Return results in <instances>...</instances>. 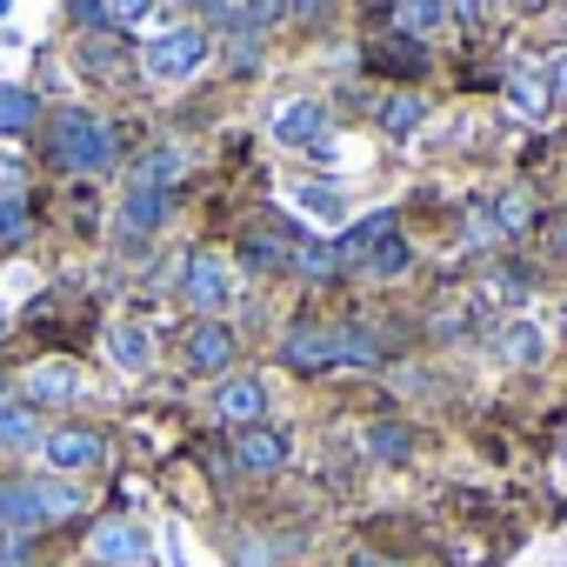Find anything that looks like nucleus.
Instances as JSON below:
<instances>
[{"label": "nucleus", "instance_id": "f257e3e1", "mask_svg": "<svg viewBox=\"0 0 567 567\" xmlns=\"http://www.w3.org/2000/svg\"><path fill=\"white\" fill-rule=\"evenodd\" d=\"M48 161L68 167V174H107V167H121V134L94 107H54V121H48Z\"/></svg>", "mask_w": 567, "mask_h": 567}, {"label": "nucleus", "instance_id": "f03ea898", "mask_svg": "<svg viewBox=\"0 0 567 567\" xmlns=\"http://www.w3.org/2000/svg\"><path fill=\"white\" fill-rule=\"evenodd\" d=\"M214 61V34L200 28V21H187V28H161L147 48H141V74L154 81V87H174V81H194L200 68Z\"/></svg>", "mask_w": 567, "mask_h": 567}, {"label": "nucleus", "instance_id": "7ed1b4c3", "mask_svg": "<svg viewBox=\"0 0 567 567\" xmlns=\"http://www.w3.org/2000/svg\"><path fill=\"white\" fill-rule=\"evenodd\" d=\"M181 301H187L194 315H220V308L234 301V260L214 254V247H194V254L181 260Z\"/></svg>", "mask_w": 567, "mask_h": 567}, {"label": "nucleus", "instance_id": "20e7f679", "mask_svg": "<svg viewBox=\"0 0 567 567\" xmlns=\"http://www.w3.org/2000/svg\"><path fill=\"white\" fill-rule=\"evenodd\" d=\"M328 134H334V114L315 94H295V101H274L267 107V141H280V147H315L321 154Z\"/></svg>", "mask_w": 567, "mask_h": 567}, {"label": "nucleus", "instance_id": "39448f33", "mask_svg": "<svg viewBox=\"0 0 567 567\" xmlns=\"http://www.w3.org/2000/svg\"><path fill=\"white\" fill-rule=\"evenodd\" d=\"M234 354H240V341H234V328L220 321V315H200L194 328H187V341H181V368L187 374H200V381H227L234 374Z\"/></svg>", "mask_w": 567, "mask_h": 567}, {"label": "nucleus", "instance_id": "423d86ee", "mask_svg": "<svg viewBox=\"0 0 567 567\" xmlns=\"http://www.w3.org/2000/svg\"><path fill=\"white\" fill-rule=\"evenodd\" d=\"M41 461H48V474H94V467H107V434L101 427H81V421L48 427Z\"/></svg>", "mask_w": 567, "mask_h": 567}, {"label": "nucleus", "instance_id": "0eeeda50", "mask_svg": "<svg viewBox=\"0 0 567 567\" xmlns=\"http://www.w3.org/2000/svg\"><path fill=\"white\" fill-rule=\"evenodd\" d=\"M87 560L94 567H154V534L134 520H94L87 527Z\"/></svg>", "mask_w": 567, "mask_h": 567}, {"label": "nucleus", "instance_id": "6e6552de", "mask_svg": "<svg viewBox=\"0 0 567 567\" xmlns=\"http://www.w3.org/2000/svg\"><path fill=\"white\" fill-rule=\"evenodd\" d=\"M74 68L87 74V81H107V87H127L134 81V48H127V34H114V28H101V34H81L74 41Z\"/></svg>", "mask_w": 567, "mask_h": 567}, {"label": "nucleus", "instance_id": "1a4fd4ad", "mask_svg": "<svg viewBox=\"0 0 567 567\" xmlns=\"http://www.w3.org/2000/svg\"><path fill=\"white\" fill-rule=\"evenodd\" d=\"M280 361H288L295 374H334V368H341V334H334V321H295L288 341H280Z\"/></svg>", "mask_w": 567, "mask_h": 567}, {"label": "nucleus", "instance_id": "9d476101", "mask_svg": "<svg viewBox=\"0 0 567 567\" xmlns=\"http://www.w3.org/2000/svg\"><path fill=\"white\" fill-rule=\"evenodd\" d=\"M288 454H295V441H288V427H274V421H254V427L234 434V467L254 474V481H274L280 467H288Z\"/></svg>", "mask_w": 567, "mask_h": 567}, {"label": "nucleus", "instance_id": "9b49d317", "mask_svg": "<svg viewBox=\"0 0 567 567\" xmlns=\"http://www.w3.org/2000/svg\"><path fill=\"white\" fill-rule=\"evenodd\" d=\"M214 421H220L227 434L267 421V381H260V374H227V381L214 388Z\"/></svg>", "mask_w": 567, "mask_h": 567}, {"label": "nucleus", "instance_id": "f8f14e48", "mask_svg": "<svg viewBox=\"0 0 567 567\" xmlns=\"http://www.w3.org/2000/svg\"><path fill=\"white\" fill-rule=\"evenodd\" d=\"M41 441H48V421L34 401H21V394L0 401V454H41Z\"/></svg>", "mask_w": 567, "mask_h": 567}, {"label": "nucleus", "instance_id": "ddd939ff", "mask_svg": "<svg viewBox=\"0 0 567 567\" xmlns=\"http://www.w3.org/2000/svg\"><path fill=\"white\" fill-rule=\"evenodd\" d=\"M427 61H434V54H427L421 41H408V34H374V41H368V68H374V74L421 81V74H427Z\"/></svg>", "mask_w": 567, "mask_h": 567}, {"label": "nucleus", "instance_id": "4468645a", "mask_svg": "<svg viewBox=\"0 0 567 567\" xmlns=\"http://www.w3.org/2000/svg\"><path fill=\"white\" fill-rule=\"evenodd\" d=\"M174 220V194H161V187H127L121 194V234L127 240H147V234H161Z\"/></svg>", "mask_w": 567, "mask_h": 567}, {"label": "nucleus", "instance_id": "2eb2a0df", "mask_svg": "<svg viewBox=\"0 0 567 567\" xmlns=\"http://www.w3.org/2000/svg\"><path fill=\"white\" fill-rule=\"evenodd\" d=\"M388 234H401V214H394V207H374V214H361V220L334 240V260H341V267H368V254H374Z\"/></svg>", "mask_w": 567, "mask_h": 567}, {"label": "nucleus", "instance_id": "dca6fc26", "mask_svg": "<svg viewBox=\"0 0 567 567\" xmlns=\"http://www.w3.org/2000/svg\"><path fill=\"white\" fill-rule=\"evenodd\" d=\"M540 354H547V334H540L534 315H507V321L494 328V361H501V368H534Z\"/></svg>", "mask_w": 567, "mask_h": 567}, {"label": "nucleus", "instance_id": "f3484780", "mask_svg": "<svg viewBox=\"0 0 567 567\" xmlns=\"http://www.w3.org/2000/svg\"><path fill=\"white\" fill-rule=\"evenodd\" d=\"M74 394H81V368L74 361H34L21 374V401H34V408H61Z\"/></svg>", "mask_w": 567, "mask_h": 567}, {"label": "nucleus", "instance_id": "a211bd4d", "mask_svg": "<svg viewBox=\"0 0 567 567\" xmlns=\"http://www.w3.org/2000/svg\"><path fill=\"white\" fill-rule=\"evenodd\" d=\"M28 487H34L41 527H61V520H81V514H87V494H81L74 481H61V474H28Z\"/></svg>", "mask_w": 567, "mask_h": 567}, {"label": "nucleus", "instance_id": "6ab92c4d", "mask_svg": "<svg viewBox=\"0 0 567 567\" xmlns=\"http://www.w3.org/2000/svg\"><path fill=\"white\" fill-rule=\"evenodd\" d=\"M295 247H301V234H267V227H254L234 260L247 274H280V267H295Z\"/></svg>", "mask_w": 567, "mask_h": 567}, {"label": "nucleus", "instance_id": "aec40b11", "mask_svg": "<svg viewBox=\"0 0 567 567\" xmlns=\"http://www.w3.org/2000/svg\"><path fill=\"white\" fill-rule=\"evenodd\" d=\"M0 534H41V507H34V487L28 474H0Z\"/></svg>", "mask_w": 567, "mask_h": 567}, {"label": "nucleus", "instance_id": "412c9836", "mask_svg": "<svg viewBox=\"0 0 567 567\" xmlns=\"http://www.w3.org/2000/svg\"><path fill=\"white\" fill-rule=\"evenodd\" d=\"M447 21H454L447 0H394V34H408V41H421V48H427Z\"/></svg>", "mask_w": 567, "mask_h": 567}, {"label": "nucleus", "instance_id": "4be33fe9", "mask_svg": "<svg viewBox=\"0 0 567 567\" xmlns=\"http://www.w3.org/2000/svg\"><path fill=\"white\" fill-rule=\"evenodd\" d=\"M107 361H114L121 374H147V368H154V341H147V328L114 321V328H107Z\"/></svg>", "mask_w": 567, "mask_h": 567}, {"label": "nucleus", "instance_id": "5701e85b", "mask_svg": "<svg viewBox=\"0 0 567 567\" xmlns=\"http://www.w3.org/2000/svg\"><path fill=\"white\" fill-rule=\"evenodd\" d=\"M374 121H381V134H388V141H408V134H421V127H427V101H421L414 87H401V94H388V101H381V114H374Z\"/></svg>", "mask_w": 567, "mask_h": 567}, {"label": "nucleus", "instance_id": "b1692460", "mask_svg": "<svg viewBox=\"0 0 567 567\" xmlns=\"http://www.w3.org/2000/svg\"><path fill=\"white\" fill-rule=\"evenodd\" d=\"M41 127V94L21 81H0V134H34Z\"/></svg>", "mask_w": 567, "mask_h": 567}, {"label": "nucleus", "instance_id": "393cba45", "mask_svg": "<svg viewBox=\"0 0 567 567\" xmlns=\"http://www.w3.org/2000/svg\"><path fill=\"white\" fill-rule=\"evenodd\" d=\"M507 107H514L520 121H547L554 94H547V81H540L534 68H514V74H507Z\"/></svg>", "mask_w": 567, "mask_h": 567}, {"label": "nucleus", "instance_id": "a878e982", "mask_svg": "<svg viewBox=\"0 0 567 567\" xmlns=\"http://www.w3.org/2000/svg\"><path fill=\"white\" fill-rule=\"evenodd\" d=\"M181 167H187V154H181V147H147V154L134 161V181H127V187H161V194H174Z\"/></svg>", "mask_w": 567, "mask_h": 567}, {"label": "nucleus", "instance_id": "bb28decb", "mask_svg": "<svg viewBox=\"0 0 567 567\" xmlns=\"http://www.w3.org/2000/svg\"><path fill=\"white\" fill-rule=\"evenodd\" d=\"M334 334H341V368H381V341L361 315H341Z\"/></svg>", "mask_w": 567, "mask_h": 567}, {"label": "nucleus", "instance_id": "cd10ccee", "mask_svg": "<svg viewBox=\"0 0 567 567\" xmlns=\"http://www.w3.org/2000/svg\"><path fill=\"white\" fill-rule=\"evenodd\" d=\"M361 447H368L374 461H388V467H401V461L414 454V427H408V421H368V434H361Z\"/></svg>", "mask_w": 567, "mask_h": 567}, {"label": "nucleus", "instance_id": "c85d7f7f", "mask_svg": "<svg viewBox=\"0 0 567 567\" xmlns=\"http://www.w3.org/2000/svg\"><path fill=\"white\" fill-rule=\"evenodd\" d=\"M487 220L501 227V240H507V234H527V227H534V194H527V187H507V194H494Z\"/></svg>", "mask_w": 567, "mask_h": 567}, {"label": "nucleus", "instance_id": "c756f323", "mask_svg": "<svg viewBox=\"0 0 567 567\" xmlns=\"http://www.w3.org/2000/svg\"><path fill=\"white\" fill-rule=\"evenodd\" d=\"M288 14H295V0H240V34H274V28H288Z\"/></svg>", "mask_w": 567, "mask_h": 567}, {"label": "nucleus", "instance_id": "7c9ffc66", "mask_svg": "<svg viewBox=\"0 0 567 567\" xmlns=\"http://www.w3.org/2000/svg\"><path fill=\"white\" fill-rule=\"evenodd\" d=\"M408 267H414V247H408L401 234H388V240H381V247L368 254V267H361V274H381V280H401Z\"/></svg>", "mask_w": 567, "mask_h": 567}, {"label": "nucleus", "instance_id": "2f4dec72", "mask_svg": "<svg viewBox=\"0 0 567 567\" xmlns=\"http://www.w3.org/2000/svg\"><path fill=\"white\" fill-rule=\"evenodd\" d=\"M295 207H301V214H315V220H341V187L301 181V187H295Z\"/></svg>", "mask_w": 567, "mask_h": 567}, {"label": "nucleus", "instance_id": "473e14b6", "mask_svg": "<svg viewBox=\"0 0 567 567\" xmlns=\"http://www.w3.org/2000/svg\"><path fill=\"white\" fill-rule=\"evenodd\" d=\"M295 274H308V280H328V274H341V260H334V240H301V247H295Z\"/></svg>", "mask_w": 567, "mask_h": 567}, {"label": "nucleus", "instance_id": "72a5a7b5", "mask_svg": "<svg viewBox=\"0 0 567 567\" xmlns=\"http://www.w3.org/2000/svg\"><path fill=\"white\" fill-rule=\"evenodd\" d=\"M34 234V214H28V194H14V200H0V247H21Z\"/></svg>", "mask_w": 567, "mask_h": 567}, {"label": "nucleus", "instance_id": "f704fd0d", "mask_svg": "<svg viewBox=\"0 0 567 567\" xmlns=\"http://www.w3.org/2000/svg\"><path fill=\"white\" fill-rule=\"evenodd\" d=\"M207 34H240V0H194Z\"/></svg>", "mask_w": 567, "mask_h": 567}, {"label": "nucleus", "instance_id": "c9c22d12", "mask_svg": "<svg viewBox=\"0 0 567 567\" xmlns=\"http://www.w3.org/2000/svg\"><path fill=\"white\" fill-rule=\"evenodd\" d=\"M154 21V0H107V28L127 34V28H147Z\"/></svg>", "mask_w": 567, "mask_h": 567}, {"label": "nucleus", "instance_id": "e433bc0d", "mask_svg": "<svg viewBox=\"0 0 567 567\" xmlns=\"http://www.w3.org/2000/svg\"><path fill=\"white\" fill-rule=\"evenodd\" d=\"M68 21H74L81 34H101V28H107V0H68Z\"/></svg>", "mask_w": 567, "mask_h": 567}, {"label": "nucleus", "instance_id": "4c0bfd02", "mask_svg": "<svg viewBox=\"0 0 567 567\" xmlns=\"http://www.w3.org/2000/svg\"><path fill=\"white\" fill-rule=\"evenodd\" d=\"M540 81H547V94H554V107H567V48H560V54H547V68H540Z\"/></svg>", "mask_w": 567, "mask_h": 567}, {"label": "nucleus", "instance_id": "58836bf2", "mask_svg": "<svg viewBox=\"0 0 567 567\" xmlns=\"http://www.w3.org/2000/svg\"><path fill=\"white\" fill-rule=\"evenodd\" d=\"M14 194H28V167L14 154H0V200H14Z\"/></svg>", "mask_w": 567, "mask_h": 567}, {"label": "nucleus", "instance_id": "ea45409f", "mask_svg": "<svg viewBox=\"0 0 567 567\" xmlns=\"http://www.w3.org/2000/svg\"><path fill=\"white\" fill-rule=\"evenodd\" d=\"M288 21H301V28H328L334 21V0H295V14Z\"/></svg>", "mask_w": 567, "mask_h": 567}, {"label": "nucleus", "instance_id": "a19ab883", "mask_svg": "<svg viewBox=\"0 0 567 567\" xmlns=\"http://www.w3.org/2000/svg\"><path fill=\"white\" fill-rule=\"evenodd\" d=\"M540 247H547L554 260H567V207H560V214H547V227H540Z\"/></svg>", "mask_w": 567, "mask_h": 567}, {"label": "nucleus", "instance_id": "79ce46f5", "mask_svg": "<svg viewBox=\"0 0 567 567\" xmlns=\"http://www.w3.org/2000/svg\"><path fill=\"white\" fill-rule=\"evenodd\" d=\"M227 68H234V74H254V34H234V48H227Z\"/></svg>", "mask_w": 567, "mask_h": 567}, {"label": "nucleus", "instance_id": "37998d69", "mask_svg": "<svg viewBox=\"0 0 567 567\" xmlns=\"http://www.w3.org/2000/svg\"><path fill=\"white\" fill-rule=\"evenodd\" d=\"M527 288H534V280H527V274H494V295H501V301H520Z\"/></svg>", "mask_w": 567, "mask_h": 567}, {"label": "nucleus", "instance_id": "c03bdc74", "mask_svg": "<svg viewBox=\"0 0 567 567\" xmlns=\"http://www.w3.org/2000/svg\"><path fill=\"white\" fill-rule=\"evenodd\" d=\"M447 14H454L461 28H481V14H487V0H447Z\"/></svg>", "mask_w": 567, "mask_h": 567}, {"label": "nucleus", "instance_id": "a18cd8bd", "mask_svg": "<svg viewBox=\"0 0 567 567\" xmlns=\"http://www.w3.org/2000/svg\"><path fill=\"white\" fill-rule=\"evenodd\" d=\"M554 0H507V14H520V21H534V14H547Z\"/></svg>", "mask_w": 567, "mask_h": 567}, {"label": "nucleus", "instance_id": "49530a36", "mask_svg": "<svg viewBox=\"0 0 567 567\" xmlns=\"http://www.w3.org/2000/svg\"><path fill=\"white\" fill-rule=\"evenodd\" d=\"M348 567H401V560H388V554H374V547H354V560Z\"/></svg>", "mask_w": 567, "mask_h": 567}, {"label": "nucleus", "instance_id": "de8ad7c7", "mask_svg": "<svg viewBox=\"0 0 567 567\" xmlns=\"http://www.w3.org/2000/svg\"><path fill=\"white\" fill-rule=\"evenodd\" d=\"M361 8H368V14H394V0H361Z\"/></svg>", "mask_w": 567, "mask_h": 567}, {"label": "nucleus", "instance_id": "09e8293b", "mask_svg": "<svg viewBox=\"0 0 567 567\" xmlns=\"http://www.w3.org/2000/svg\"><path fill=\"white\" fill-rule=\"evenodd\" d=\"M8 328H14V321H8V308H0V341H8Z\"/></svg>", "mask_w": 567, "mask_h": 567}, {"label": "nucleus", "instance_id": "8fccbe9b", "mask_svg": "<svg viewBox=\"0 0 567 567\" xmlns=\"http://www.w3.org/2000/svg\"><path fill=\"white\" fill-rule=\"evenodd\" d=\"M560 461H567V427H560Z\"/></svg>", "mask_w": 567, "mask_h": 567}, {"label": "nucleus", "instance_id": "3c124183", "mask_svg": "<svg viewBox=\"0 0 567 567\" xmlns=\"http://www.w3.org/2000/svg\"><path fill=\"white\" fill-rule=\"evenodd\" d=\"M8 8H14V0H0V21H8Z\"/></svg>", "mask_w": 567, "mask_h": 567}, {"label": "nucleus", "instance_id": "603ef678", "mask_svg": "<svg viewBox=\"0 0 567 567\" xmlns=\"http://www.w3.org/2000/svg\"><path fill=\"white\" fill-rule=\"evenodd\" d=\"M0 401H8V374H0Z\"/></svg>", "mask_w": 567, "mask_h": 567}, {"label": "nucleus", "instance_id": "864d4df0", "mask_svg": "<svg viewBox=\"0 0 567 567\" xmlns=\"http://www.w3.org/2000/svg\"><path fill=\"white\" fill-rule=\"evenodd\" d=\"M560 154H567V127H560Z\"/></svg>", "mask_w": 567, "mask_h": 567}]
</instances>
